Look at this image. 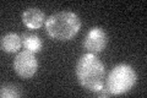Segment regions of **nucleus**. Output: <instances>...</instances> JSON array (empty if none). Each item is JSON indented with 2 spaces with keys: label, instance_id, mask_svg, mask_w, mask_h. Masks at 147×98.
<instances>
[{
  "label": "nucleus",
  "instance_id": "4",
  "mask_svg": "<svg viewBox=\"0 0 147 98\" xmlns=\"http://www.w3.org/2000/svg\"><path fill=\"white\" fill-rule=\"evenodd\" d=\"M13 69L22 78H31L38 70V60L33 53L24 50L18 53L13 59Z\"/></svg>",
  "mask_w": 147,
  "mask_h": 98
},
{
  "label": "nucleus",
  "instance_id": "6",
  "mask_svg": "<svg viewBox=\"0 0 147 98\" xmlns=\"http://www.w3.org/2000/svg\"><path fill=\"white\" fill-rule=\"evenodd\" d=\"M47 21L44 16V12L37 7H28L22 14V22L30 30H37L44 25Z\"/></svg>",
  "mask_w": 147,
  "mask_h": 98
},
{
  "label": "nucleus",
  "instance_id": "9",
  "mask_svg": "<svg viewBox=\"0 0 147 98\" xmlns=\"http://www.w3.org/2000/svg\"><path fill=\"white\" fill-rule=\"evenodd\" d=\"M22 96V91L15 83H4L0 88V97L1 98H17Z\"/></svg>",
  "mask_w": 147,
  "mask_h": 98
},
{
  "label": "nucleus",
  "instance_id": "5",
  "mask_svg": "<svg viewBox=\"0 0 147 98\" xmlns=\"http://www.w3.org/2000/svg\"><path fill=\"white\" fill-rule=\"evenodd\" d=\"M108 43V36L100 27L91 28L84 39V48L91 54H98L103 52Z\"/></svg>",
  "mask_w": 147,
  "mask_h": 98
},
{
  "label": "nucleus",
  "instance_id": "2",
  "mask_svg": "<svg viewBox=\"0 0 147 98\" xmlns=\"http://www.w3.org/2000/svg\"><path fill=\"white\" fill-rule=\"evenodd\" d=\"M81 28L80 17L72 11H59L45 21V31L50 38L60 42L70 41Z\"/></svg>",
  "mask_w": 147,
  "mask_h": 98
},
{
  "label": "nucleus",
  "instance_id": "10",
  "mask_svg": "<svg viewBox=\"0 0 147 98\" xmlns=\"http://www.w3.org/2000/svg\"><path fill=\"white\" fill-rule=\"evenodd\" d=\"M96 93H97L98 97H108V96H112V93L109 92V90H108V88L105 87V86H103L102 88H100V90H98Z\"/></svg>",
  "mask_w": 147,
  "mask_h": 98
},
{
  "label": "nucleus",
  "instance_id": "7",
  "mask_svg": "<svg viewBox=\"0 0 147 98\" xmlns=\"http://www.w3.org/2000/svg\"><path fill=\"white\" fill-rule=\"evenodd\" d=\"M0 45H1V50L6 53H15L22 47V38L17 33H6L1 37L0 41Z\"/></svg>",
  "mask_w": 147,
  "mask_h": 98
},
{
  "label": "nucleus",
  "instance_id": "1",
  "mask_svg": "<svg viewBox=\"0 0 147 98\" xmlns=\"http://www.w3.org/2000/svg\"><path fill=\"white\" fill-rule=\"evenodd\" d=\"M75 72L80 85L91 92H97L104 86L105 68L94 54L81 55L77 60Z\"/></svg>",
  "mask_w": 147,
  "mask_h": 98
},
{
  "label": "nucleus",
  "instance_id": "8",
  "mask_svg": "<svg viewBox=\"0 0 147 98\" xmlns=\"http://www.w3.org/2000/svg\"><path fill=\"white\" fill-rule=\"evenodd\" d=\"M22 38V47H24L25 50H28L31 53H39L42 50L43 43L40 38L37 34L33 33H24L21 36Z\"/></svg>",
  "mask_w": 147,
  "mask_h": 98
},
{
  "label": "nucleus",
  "instance_id": "3",
  "mask_svg": "<svg viewBox=\"0 0 147 98\" xmlns=\"http://www.w3.org/2000/svg\"><path fill=\"white\" fill-rule=\"evenodd\" d=\"M137 75L134 68L126 64H119L112 71L105 80V87L112 93V96H118L126 93L135 86Z\"/></svg>",
  "mask_w": 147,
  "mask_h": 98
}]
</instances>
